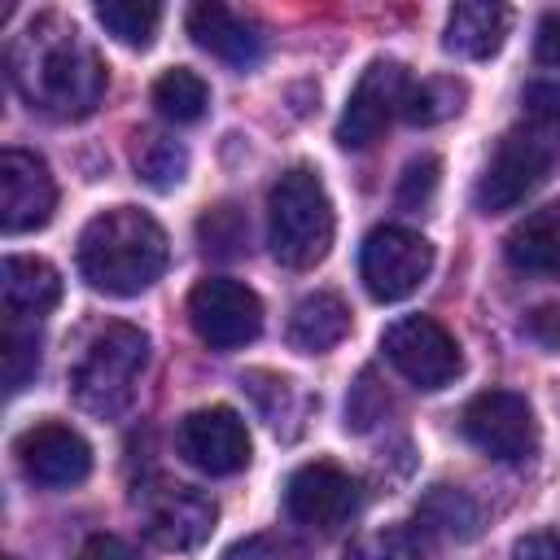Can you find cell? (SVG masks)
<instances>
[{"instance_id": "6da1fadb", "label": "cell", "mask_w": 560, "mask_h": 560, "mask_svg": "<svg viewBox=\"0 0 560 560\" xmlns=\"http://www.w3.org/2000/svg\"><path fill=\"white\" fill-rule=\"evenodd\" d=\"M9 83L48 118H88L109 83L101 52L61 13H39L9 44Z\"/></svg>"}, {"instance_id": "7a4b0ae2", "label": "cell", "mask_w": 560, "mask_h": 560, "mask_svg": "<svg viewBox=\"0 0 560 560\" xmlns=\"http://www.w3.org/2000/svg\"><path fill=\"white\" fill-rule=\"evenodd\" d=\"M79 271L105 298H136L166 271V232L136 206H114L79 232Z\"/></svg>"}, {"instance_id": "3957f363", "label": "cell", "mask_w": 560, "mask_h": 560, "mask_svg": "<svg viewBox=\"0 0 560 560\" xmlns=\"http://www.w3.org/2000/svg\"><path fill=\"white\" fill-rule=\"evenodd\" d=\"M332 201L311 166L284 171L267 192V245L280 267L311 271L332 245Z\"/></svg>"}, {"instance_id": "277c9868", "label": "cell", "mask_w": 560, "mask_h": 560, "mask_svg": "<svg viewBox=\"0 0 560 560\" xmlns=\"http://www.w3.org/2000/svg\"><path fill=\"white\" fill-rule=\"evenodd\" d=\"M144 368H149V337L136 324H105L70 368V394L88 416L118 420L136 402V385Z\"/></svg>"}, {"instance_id": "5b68a950", "label": "cell", "mask_w": 560, "mask_h": 560, "mask_svg": "<svg viewBox=\"0 0 560 560\" xmlns=\"http://www.w3.org/2000/svg\"><path fill=\"white\" fill-rule=\"evenodd\" d=\"M560 162V127L542 118H525L508 127L472 188V201L481 214H499L521 206Z\"/></svg>"}, {"instance_id": "8992f818", "label": "cell", "mask_w": 560, "mask_h": 560, "mask_svg": "<svg viewBox=\"0 0 560 560\" xmlns=\"http://www.w3.org/2000/svg\"><path fill=\"white\" fill-rule=\"evenodd\" d=\"M429 267H433V245L411 228L381 223L363 236L359 276L376 302H402L424 284Z\"/></svg>"}, {"instance_id": "52a82bcc", "label": "cell", "mask_w": 560, "mask_h": 560, "mask_svg": "<svg viewBox=\"0 0 560 560\" xmlns=\"http://www.w3.org/2000/svg\"><path fill=\"white\" fill-rule=\"evenodd\" d=\"M459 429L464 438L490 455V459H503V464H516V459H529L538 451V420H534V407L525 394L516 389H481L477 398H468L464 416H459Z\"/></svg>"}, {"instance_id": "ba28073f", "label": "cell", "mask_w": 560, "mask_h": 560, "mask_svg": "<svg viewBox=\"0 0 560 560\" xmlns=\"http://www.w3.org/2000/svg\"><path fill=\"white\" fill-rule=\"evenodd\" d=\"M385 359L398 376H407L416 389H442L464 372L459 341L429 315H402L381 337Z\"/></svg>"}, {"instance_id": "9c48e42d", "label": "cell", "mask_w": 560, "mask_h": 560, "mask_svg": "<svg viewBox=\"0 0 560 560\" xmlns=\"http://www.w3.org/2000/svg\"><path fill=\"white\" fill-rule=\"evenodd\" d=\"M188 319L210 350H241L262 332V302L249 284L210 276L188 293Z\"/></svg>"}, {"instance_id": "30bf717a", "label": "cell", "mask_w": 560, "mask_h": 560, "mask_svg": "<svg viewBox=\"0 0 560 560\" xmlns=\"http://www.w3.org/2000/svg\"><path fill=\"white\" fill-rule=\"evenodd\" d=\"M359 503H363L359 481L346 468H337L332 459L302 464L284 486L289 521H298V525H306L315 534H337L341 525H350L359 516Z\"/></svg>"}, {"instance_id": "8fae6325", "label": "cell", "mask_w": 560, "mask_h": 560, "mask_svg": "<svg viewBox=\"0 0 560 560\" xmlns=\"http://www.w3.org/2000/svg\"><path fill=\"white\" fill-rule=\"evenodd\" d=\"M175 451L197 472L232 477L249 464V429L232 407H197L179 420Z\"/></svg>"}, {"instance_id": "7c38bea8", "label": "cell", "mask_w": 560, "mask_h": 560, "mask_svg": "<svg viewBox=\"0 0 560 560\" xmlns=\"http://www.w3.org/2000/svg\"><path fill=\"white\" fill-rule=\"evenodd\" d=\"M13 455H18L22 477L44 490H70L92 472V446L83 442L79 429L61 424V420L22 429L13 442Z\"/></svg>"}, {"instance_id": "4fadbf2b", "label": "cell", "mask_w": 560, "mask_h": 560, "mask_svg": "<svg viewBox=\"0 0 560 560\" xmlns=\"http://www.w3.org/2000/svg\"><path fill=\"white\" fill-rule=\"evenodd\" d=\"M407 88H411V79L398 61H372L346 96V109L337 122V144L341 149H368L389 127V118L402 114Z\"/></svg>"}, {"instance_id": "5bb4252c", "label": "cell", "mask_w": 560, "mask_h": 560, "mask_svg": "<svg viewBox=\"0 0 560 560\" xmlns=\"http://www.w3.org/2000/svg\"><path fill=\"white\" fill-rule=\"evenodd\" d=\"M57 206V184L44 158L26 149H4L0 153V228L9 236L35 232L52 219Z\"/></svg>"}, {"instance_id": "9a60e30c", "label": "cell", "mask_w": 560, "mask_h": 560, "mask_svg": "<svg viewBox=\"0 0 560 560\" xmlns=\"http://www.w3.org/2000/svg\"><path fill=\"white\" fill-rule=\"evenodd\" d=\"M214 503L188 486H166L144 499V534L166 551H192L214 534Z\"/></svg>"}, {"instance_id": "2e32d148", "label": "cell", "mask_w": 560, "mask_h": 560, "mask_svg": "<svg viewBox=\"0 0 560 560\" xmlns=\"http://www.w3.org/2000/svg\"><path fill=\"white\" fill-rule=\"evenodd\" d=\"M188 35H192V44L201 52L219 57L232 70H254L262 61V52H267L262 31L249 18L232 13L228 4H192L188 9Z\"/></svg>"}, {"instance_id": "e0dca14e", "label": "cell", "mask_w": 560, "mask_h": 560, "mask_svg": "<svg viewBox=\"0 0 560 560\" xmlns=\"http://www.w3.org/2000/svg\"><path fill=\"white\" fill-rule=\"evenodd\" d=\"M0 298H4V319L13 324H39L57 302H61V276L44 258L9 254L0 271Z\"/></svg>"}, {"instance_id": "ac0fdd59", "label": "cell", "mask_w": 560, "mask_h": 560, "mask_svg": "<svg viewBox=\"0 0 560 560\" xmlns=\"http://www.w3.org/2000/svg\"><path fill=\"white\" fill-rule=\"evenodd\" d=\"M508 26H512V13L503 4H490V0L455 4L451 18H446L442 48L455 52V57H468V61H486V57H494L503 48Z\"/></svg>"}, {"instance_id": "d6986e66", "label": "cell", "mask_w": 560, "mask_h": 560, "mask_svg": "<svg viewBox=\"0 0 560 560\" xmlns=\"http://www.w3.org/2000/svg\"><path fill=\"white\" fill-rule=\"evenodd\" d=\"M503 254L525 276H560V201L525 214L508 232Z\"/></svg>"}, {"instance_id": "ffe728a7", "label": "cell", "mask_w": 560, "mask_h": 560, "mask_svg": "<svg viewBox=\"0 0 560 560\" xmlns=\"http://www.w3.org/2000/svg\"><path fill=\"white\" fill-rule=\"evenodd\" d=\"M346 332H350V306L332 289L306 293L289 315V346L302 354H324L337 341H346Z\"/></svg>"}, {"instance_id": "44dd1931", "label": "cell", "mask_w": 560, "mask_h": 560, "mask_svg": "<svg viewBox=\"0 0 560 560\" xmlns=\"http://www.w3.org/2000/svg\"><path fill=\"white\" fill-rule=\"evenodd\" d=\"M241 389L254 398V407H258V416L267 420L271 433H280V438L302 433V416L311 411V398L302 394L298 381H289L280 372H267V368H254V372L241 376Z\"/></svg>"}, {"instance_id": "7402d4cb", "label": "cell", "mask_w": 560, "mask_h": 560, "mask_svg": "<svg viewBox=\"0 0 560 560\" xmlns=\"http://www.w3.org/2000/svg\"><path fill=\"white\" fill-rule=\"evenodd\" d=\"M131 166H136V175H140L153 192H171V188L184 184V175H188V149H184L175 136L144 127V131L131 136Z\"/></svg>"}, {"instance_id": "603a6c76", "label": "cell", "mask_w": 560, "mask_h": 560, "mask_svg": "<svg viewBox=\"0 0 560 560\" xmlns=\"http://www.w3.org/2000/svg\"><path fill=\"white\" fill-rule=\"evenodd\" d=\"M416 521L424 534H442V538H472L481 529V508L468 499V490L459 486H433L420 508H416Z\"/></svg>"}, {"instance_id": "cb8c5ba5", "label": "cell", "mask_w": 560, "mask_h": 560, "mask_svg": "<svg viewBox=\"0 0 560 560\" xmlns=\"http://www.w3.org/2000/svg\"><path fill=\"white\" fill-rule=\"evenodd\" d=\"M468 101V83L464 79H451V74H433V79H420L407 88L402 96V118L411 127H433V122H446L464 109Z\"/></svg>"}, {"instance_id": "d4e9b609", "label": "cell", "mask_w": 560, "mask_h": 560, "mask_svg": "<svg viewBox=\"0 0 560 560\" xmlns=\"http://www.w3.org/2000/svg\"><path fill=\"white\" fill-rule=\"evenodd\" d=\"M153 105L166 122H197L206 109H210V88L197 70L188 66H175L166 74H158L153 83Z\"/></svg>"}, {"instance_id": "484cf974", "label": "cell", "mask_w": 560, "mask_h": 560, "mask_svg": "<svg viewBox=\"0 0 560 560\" xmlns=\"http://www.w3.org/2000/svg\"><path fill=\"white\" fill-rule=\"evenodd\" d=\"M96 22L127 48H149L162 26V4L153 0H101Z\"/></svg>"}, {"instance_id": "4316f807", "label": "cell", "mask_w": 560, "mask_h": 560, "mask_svg": "<svg viewBox=\"0 0 560 560\" xmlns=\"http://www.w3.org/2000/svg\"><path fill=\"white\" fill-rule=\"evenodd\" d=\"M429 556V534L420 525H385L359 534L341 560H424Z\"/></svg>"}, {"instance_id": "83f0119b", "label": "cell", "mask_w": 560, "mask_h": 560, "mask_svg": "<svg viewBox=\"0 0 560 560\" xmlns=\"http://www.w3.org/2000/svg\"><path fill=\"white\" fill-rule=\"evenodd\" d=\"M197 241L210 258H236L249 241V223L232 201H219L197 219Z\"/></svg>"}, {"instance_id": "f1b7e54d", "label": "cell", "mask_w": 560, "mask_h": 560, "mask_svg": "<svg viewBox=\"0 0 560 560\" xmlns=\"http://www.w3.org/2000/svg\"><path fill=\"white\" fill-rule=\"evenodd\" d=\"M0 359H4V389L18 394L39 372V332H35V324L4 319V350H0Z\"/></svg>"}, {"instance_id": "f546056e", "label": "cell", "mask_w": 560, "mask_h": 560, "mask_svg": "<svg viewBox=\"0 0 560 560\" xmlns=\"http://www.w3.org/2000/svg\"><path fill=\"white\" fill-rule=\"evenodd\" d=\"M438 175H442V162H438L433 153L411 158L407 171H402V179H398V206H402V210H420V206H429L433 192H438Z\"/></svg>"}, {"instance_id": "4dcf8cb0", "label": "cell", "mask_w": 560, "mask_h": 560, "mask_svg": "<svg viewBox=\"0 0 560 560\" xmlns=\"http://www.w3.org/2000/svg\"><path fill=\"white\" fill-rule=\"evenodd\" d=\"M223 560H306V551L280 534H254L223 551Z\"/></svg>"}, {"instance_id": "1f68e13d", "label": "cell", "mask_w": 560, "mask_h": 560, "mask_svg": "<svg viewBox=\"0 0 560 560\" xmlns=\"http://www.w3.org/2000/svg\"><path fill=\"white\" fill-rule=\"evenodd\" d=\"M385 394L372 385V372H363L359 376V385H354V394H350V402H346V429H368L372 420H381L385 416Z\"/></svg>"}, {"instance_id": "d6a6232c", "label": "cell", "mask_w": 560, "mask_h": 560, "mask_svg": "<svg viewBox=\"0 0 560 560\" xmlns=\"http://www.w3.org/2000/svg\"><path fill=\"white\" fill-rule=\"evenodd\" d=\"M525 332H529L538 346H547V350H560V298H556V302H542V306H534V311L525 315Z\"/></svg>"}, {"instance_id": "836d02e7", "label": "cell", "mask_w": 560, "mask_h": 560, "mask_svg": "<svg viewBox=\"0 0 560 560\" xmlns=\"http://www.w3.org/2000/svg\"><path fill=\"white\" fill-rule=\"evenodd\" d=\"M525 114L560 127V83H556V79H547V83H529V88H525Z\"/></svg>"}, {"instance_id": "e575fe53", "label": "cell", "mask_w": 560, "mask_h": 560, "mask_svg": "<svg viewBox=\"0 0 560 560\" xmlns=\"http://www.w3.org/2000/svg\"><path fill=\"white\" fill-rule=\"evenodd\" d=\"M512 560H560V534L534 529V534L516 538L512 542Z\"/></svg>"}, {"instance_id": "d590c367", "label": "cell", "mask_w": 560, "mask_h": 560, "mask_svg": "<svg viewBox=\"0 0 560 560\" xmlns=\"http://www.w3.org/2000/svg\"><path fill=\"white\" fill-rule=\"evenodd\" d=\"M74 560H136V551H131L122 538H114V534H96V538H88V542L79 547Z\"/></svg>"}, {"instance_id": "8d00e7d4", "label": "cell", "mask_w": 560, "mask_h": 560, "mask_svg": "<svg viewBox=\"0 0 560 560\" xmlns=\"http://www.w3.org/2000/svg\"><path fill=\"white\" fill-rule=\"evenodd\" d=\"M534 57H538L542 66H556V61H560V13H542L538 39H534Z\"/></svg>"}]
</instances>
